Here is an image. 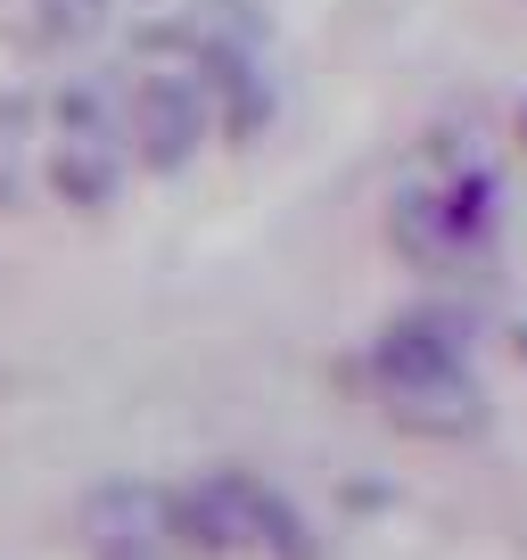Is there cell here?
I'll use <instances>...</instances> for the list:
<instances>
[{
    "label": "cell",
    "mask_w": 527,
    "mask_h": 560,
    "mask_svg": "<svg viewBox=\"0 0 527 560\" xmlns=\"http://www.w3.org/2000/svg\"><path fill=\"white\" fill-rule=\"evenodd\" d=\"M387 240L405 247L412 264H429V272L478 264L503 240V182L487 165H454L437 182H405L387 198Z\"/></svg>",
    "instance_id": "cell-1"
},
{
    "label": "cell",
    "mask_w": 527,
    "mask_h": 560,
    "mask_svg": "<svg viewBox=\"0 0 527 560\" xmlns=\"http://www.w3.org/2000/svg\"><path fill=\"white\" fill-rule=\"evenodd\" d=\"M214 124L223 116H214V91L198 67H141L124 83V140L149 174H181Z\"/></svg>",
    "instance_id": "cell-2"
},
{
    "label": "cell",
    "mask_w": 527,
    "mask_h": 560,
    "mask_svg": "<svg viewBox=\"0 0 527 560\" xmlns=\"http://www.w3.org/2000/svg\"><path fill=\"white\" fill-rule=\"evenodd\" d=\"M470 354H478V322L461 305H412V314H396L371 338V380L387 396V387H412V380L470 371Z\"/></svg>",
    "instance_id": "cell-3"
},
{
    "label": "cell",
    "mask_w": 527,
    "mask_h": 560,
    "mask_svg": "<svg viewBox=\"0 0 527 560\" xmlns=\"http://www.w3.org/2000/svg\"><path fill=\"white\" fill-rule=\"evenodd\" d=\"M124 158H132V140L124 124H58V149H50V190L67 207H107L124 182Z\"/></svg>",
    "instance_id": "cell-4"
},
{
    "label": "cell",
    "mask_w": 527,
    "mask_h": 560,
    "mask_svg": "<svg viewBox=\"0 0 527 560\" xmlns=\"http://www.w3.org/2000/svg\"><path fill=\"white\" fill-rule=\"evenodd\" d=\"M387 420L405 438H478L487 429V387L478 371H445V380H412V387H387Z\"/></svg>",
    "instance_id": "cell-5"
},
{
    "label": "cell",
    "mask_w": 527,
    "mask_h": 560,
    "mask_svg": "<svg viewBox=\"0 0 527 560\" xmlns=\"http://www.w3.org/2000/svg\"><path fill=\"white\" fill-rule=\"evenodd\" d=\"M34 9H42L50 34H91V25L107 18V0H34Z\"/></svg>",
    "instance_id": "cell-6"
},
{
    "label": "cell",
    "mask_w": 527,
    "mask_h": 560,
    "mask_svg": "<svg viewBox=\"0 0 527 560\" xmlns=\"http://www.w3.org/2000/svg\"><path fill=\"white\" fill-rule=\"evenodd\" d=\"M91 560H174V544H91Z\"/></svg>",
    "instance_id": "cell-7"
},
{
    "label": "cell",
    "mask_w": 527,
    "mask_h": 560,
    "mask_svg": "<svg viewBox=\"0 0 527 560\" xmlns=\"http://www.w3.org/2000/svg\"><path fill=\"white\" fill-rule=\"evenodd\" d=\"M519 132H527V107H519Z\"/></svg>",
    "instance_id": "cell-8"
},
{
    "label": "cell",
    "mask_w": 527,
    "mask_h": 560,
    "mask_svg": "<svg viewBox=\"0 0 527 560\" xmlns=\"http://www.w3.org/2000/svg\"><path fill=\"white\" fill-rule=\"evenodd\" d=\"M519 354H527V330H519Z\"/></svg>",
    "instance_id": "cell-9"
}]
</instances>
